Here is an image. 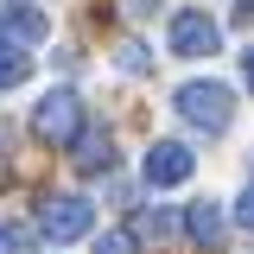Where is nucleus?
<instances>
[{"mask_svg": "<svg viewBox=\"0 0 254 254\" xmlns=\"http://www.w3.org/2000/svg\"><path fill=\"white\" fill-rule=\"evenodd\" d=\"M172 108H178L197 133H222V127L235 121V89L216 83V76H197V83H185V89L172 95Z\"/></svg>", "mask_w": 254, "mask_h": 254, "instance_id": "nucleus-1", "label": "nucleus"}, {"mask_svg": "<svg viewBox=\"0 0 254 254\" xmlns=\"http://www.w3.org/2000/svg\"><path fill=\"white\" fill-rule=\"evenodd\" d=\"M32 127H38V140L70 146V140L83 133V95H76V89H51L38 108H32Z\"/></svg>", "mask_w": 254, "mask_h": 254, "instance_id": "nucleus-2", "label": "nucleus"}, {"mask_svg": "<svg viewBox=\"0 0 254 254\" xmlns=\"http://www.w3.org/2000/svg\"><path fill=\"white\" fill-rule=\"evenodd\" d=\"M165 45H172L178 58H216V51H222V26L210 19V13L185 6V13H172V32H165Z\"/></svg>", "mask_w": 254, "mask_h": 254, "instance_id": "nucleus-3", "label": "nucleus"}, {"mask_svg": "<svg viewBox=\"0 0 254 254\" xmlns=\"http://www.w3.org/2000/svg\"><path fill=\"white\" fill-rule=\"evenodd\" d=\"M38 229H45L51 242H83V235L95 229L89 197H45V210H38Z\"/></svg>", "mask_w": 254, "mask_h": 254, "instance_id": "nucleus-4", "label": "nucleus"}, {"mask_svg": "<svg viewBox=\"0 0 254 254\" xmlns=\"http://www.w3.org/2000/svg\"><path fill=\"white\" fill-rule=\"evenodd\" d=\"M140 172H146V185H153V190H172V185H185L190 172H197V153H190L185 140H153Z\"/></svg>", "mask_w": 254, "mask_h": 254, "instance_id": "nucleus-5", "label": "nucleus"}, {"mask_svg": "<svg viewBox=\"0 0 254 254\" xmlns=\"http://www.w3.org/2000/svg\"><path fill=\"white\" fill-rule=\"evenodd\" d=\"M45 32H51V19L38 6H6L0 13V38H13V45H38Z\"/></svg>", "mask_w": 254, "mask_h": 254, "instance_id": "nucleus-6", "label": "nucleus"}, {"mask_svg": "<svg viewBox=\"0 0 254 254\" xmlns=\"http://www.w3.org/2000/svg\"><path fill=\"white\" fill-rule=\"evenodd\" d=\"M70 146H76V165H83V172H108V165H115V140H108L102 127H83Z\"/></svg>", "mask_w": 254, "mask_h": 254, "instance_id": "nucleus-7", "label": "nucleus"}, {"mask_svg": "<svg viewBox=\"0 0 254 254\" xmlns=\"http://www.w3.org/2000/svg\"><path fill=\"white\" fill-rule=\"evenodd\" d=\"M222 229H229V222H222L216 203H190V210H185V235L197 242V248H216V242H222Z\"/></svg>", "mask_w": 254, "mask_h": 254, "instance_id": "nucleus-8", "label": "nucleus"}, {"mask_svg": "<svg viewBox=\"0 0 254 254\" xmlns=\"http://www.w3.org/2000/svg\"><path fill=\"white\" fill-rule=\"evenodd\" d=\"M26 76H32V58H26V45L0 38V89H19Z\"/></svg>", "mask_w": 254, "mask_h": 254, "instance_id": "nucleus-9", "label": "nucleus"}, {"mask_svg": "<svg viewBox=\"0 0 254 254\" xmlns=\"http://www.w3.org/2000/svg\"><path fill=\"white\" fill-rule=\"evenodd\" d=\"M95 254H140V235L133 229H108V235H95Z\"/></svg>", "mask_w": 254, "mask_h": 254, "instance_id": "nucleus-10", "label": "nucleus"}, {"mask_svg": "<svg viewBox=\"0 0 254 254\" xmlns=\"http://www.w3.org/2000/svg\"><path fill=\"white\" fill-rule=\"evenodd\" d=\"M121 70H127V76H146V70H153V58H146L140 38H127V45H121Z\"/></svg>", "mask_w": 254, "mask_h": 254, "instance_id": "nucleus-11", "label": "nucleus"}, {"mask_svg": "<svg viewBox=\"0 0 254 254\" xmlns=\"http://www.w3.org/2000/svg\"><path fill=\"white\" fill-rule=\"evenodd\" d=\"M0 254H32V235H26V229H13V222H6V229H0Z\"/></svg>", "mask_w": 254, "mask_h": 254, "instance_id": "nucleus-12", "label": "nucleus"}, {"mask_svg": "<svg viewBox=\"0 0 254 254\" xmlns=\"http://www.w3.org/2000/svg\"><path fill=\"white\" fill-rule=\"evenodd\" d=\"M140 229H153V235H172V229H178V216H172V210H146V222H140Z\"/></svg>", "mask_w": 254, "mask_h": 254, "instance_id": "nucleus-13", "label": "nucleus"}, {"mask_svg": "<svg viewBox=\"0 0 254 254\" xmlns=\"http://www.w3.org/2000/svg\"><path fill=\"white\" fill-rule=\"evenodd\" d=\"M235 222H242V229H254V185L242 190V210H235Z\"/></svg>", "mask_w": 254, "mask_h": 254, "instance_id": "nucleus-14", "label": "nucleus"}, {"mask_svg": "<svg viewBox=\"0 0 254 254\" xmlns=\"http://www.w3.org/2000/svg\"><path fill=\"white\" fill-rule=\"evenodd\" d=\"M127 13H133V19H146V13H159V0H121Z\"/></svg>", "mask_w": 254, "mask_h": 254, "instance_id": "nucleus-15", "label": "nucleus"}, {"mask_svg": "<svg viewBox=\"0 0 254 254\" xmlns=\"http://www.w3.org/2000/svg\"><path fill=\"white\" fill-rule=\"evenodd\" d=\"M242 76H248V89H254V45L242 51Z\"/></svg>", "mask_w": 254, "mask_h": 254, "instance_id": "nucleus-16", "label": "nucleus"}, {"mask_svg": "<svg viewBox=\"0 0 254 254\" xmlns=\"http://www.w3.org/2000/svg\"><path fill=\"white\" fill-rule=\"evenodd\" d=\"M242 13H254V0H242Z\"/></svg>", "mask_w": 254, "mask_h": 254, "instance_id": "nucleus-17", "label": "nucleus"}, {"mask_svg": "<svg viewBox=\"0 0 254 254\" xmlns=\"http://www.w3.org/2000/svg\"><path fill=\"white\" fill-rule=\"evenodd\" d=\"M0 140H6V121H0Z\"/></svg>", "mask_w": 254, "mask_h": 254, "instance_id": "nucleus-18", "label": "nucleus"}]
</instances>
